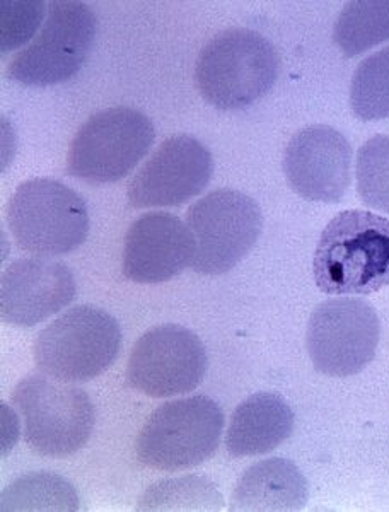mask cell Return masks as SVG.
I'll return each instance as SVG.
<instances>
[{
    "instance_id": "6da1fadb",
    "label": "cell",
    "mask_w": 389,
    "mask_h": 512,
    "mask_svg": "<svg viewBox=\"0 0 389 512\" xmlns=\"http://www.w3.org/2000/svg\"><path fill=\"white\" fill-rule=\"evenodd\" d=\"M314 282L331 296H367L389 284V219L367 210L340 212L323 229Z\"/></svg>"
},
{
    "instance_id": "7a4b0ae2",
    "label": "cell",
    "mask_w": 389,
    "mask_h": 512,
    "mask_svg": "<svg viewBox=\"0 0 389 512\" xmlns=\"http://www.w3.org/2000/svg\"><path fill=\"white\" fill-rule=\"evenodd\" d=\"M279 77V55L272 43L250 28H231L202 48L195 84L217 110H246L272 91Z\"/></svg>"
},
{
    "instance_id": "3957f363",
    "label": "cell",
    "mask_w": 389,
    "mask_h": 512,
    "mask_svg": "<svg viewBox=\"0 0 389 512\" xmlns=\"http://www.w3.org/2000/svg\"><path fill=\"white\" fill-rule=\"evenodd\" d=\"M222 431L221 407L209 396H188L152 412L137 436L135 453L152 470L183 472L214 456Z\"/></svg>"
},
{
    "instance_id": "277c9868",
    "label": "cell",
    "mask_w": 389,
    "mask_h": 512,
    "mask_svg": "<svg viewBox=\"0 0 389 512\" xmlns=\"http://www.w3.org/2000/svg\"><path fill=\"white\" fill-rule=\"evenodd\" d=\"M7 224L19 248L35 256L67 255L88 239L86 200L52 178L24 181L7 205Z\"/></svg>"
},
{
    "instance_id": "5b68a950",
    "label": "cell",
    "mask_w": 389,
    "mask_h": 512,
    "mask_svg": "<svg viewBox=\"0 0 389 512\" xmlns=\"http://www.w3.org/2000/svg\"><path fill=\"white\" fill-rule=\"evenodd\" d=\"M122 347L118 321L96 306H76L41 330L35 342L40 373L65 383L98 378L115 362Z\"/></svg>"
},
{
    "instance_id": "8992f818",
    "label": "cell",
    "mask_w": 389,
    "mask_h": 512,
    "mask_svg": "<svg viewBox=\"0 0 389 512\" xmlns=\"http://www.w3.org/2000/svg\"><path fill=\"white\" fill-rule=\"evenodd\" d=\"M12 403L23 417L26 443L41 456H70L84 448L93 434V402L74 384L33 374L19 381Z\"/></svg>"
},
{
    "instance_id": "52a82bcc",
    "label": "cell",
    "mask_w": 389,
    "mask_h": 512,
    "mask_svg": "<svg viewBox=\"0 0 389 512\" xmlns=\"http://www.w3.org/2000/svg\"><path fill=\"white\" fill-rule=\"evenodd\" d=\"M156 130L146 113L113 106L94 113L77 130L67 154L70 176L88 183H117L146 158Z\"/></svg>"
},
{
    "instance_id": "ba28073f",
    "label": "cell",
    "mask_w": 389,
    "mask_h": 512,
    "mask_svg": "<svg viewBox=\"0 0 389 512\" xmlns=\"http://www.w3.org/2000/svg\"><path fill=\"white\" fill-rule=\"evenodd\" d=\"M96 30L98 19L86 2L53 0L40 33L12 59L7 76L33 88L70 81L86 64Z\"/></svg>"
},
{
    "instance_id": "9c48e42d",
    "label": "cell",
    "mask_w": 389,
    "mask_h": 512,
    "mask_svg": "<svg viewBox=\"0 0 389 512\" xmlns=\"http://www.w3.org/2000/svg\"><path fill=\"white\" fill-rule=\"evenodd\" d=\"M186 226L195 239L193 270L202 275L226 274L260 238L262 209L238 190H215L188 209Z\"/></svg>"
},
{
    "instance_id": "30bf717a",
    "label": "cell",
    "mask_w": 389,
    "mask_h": 512,
    "mask_svg": "<svg viewBox=\"0 0 389 512\" xmlns=\"http://www.w3.org/2000/svg\"><path fill=\"white\" fill-rule=\"evenodd\" d=\"M381 325L376 309L362 299H330L309 318V357L318 373L349 378L360 373L378 350Z\"/></svg>"
},
{
    "instance_id": "8fae6325",
    "label": "cell",
    "mask_w": 389,
    "mask_h": 512,
    "mask_svg": "<svg viewBox=\"0 0 389 512\" xmlns=\"http://www.w3.org/2000/svg\"><path fill=\"white\" fill-rule=\"evenodd\" d=\"M207 352L202 340L180 325H159L135 342L127 366L128 384L152 398L185 395L204 381Z\"/></svg>"
},
{
    "instance_id": "7c38bea8",
    "label": "cell",
    "mask_w": 389,
    "mask_h": 512,
    "mask_svg": "<svg viewBox=\"0 0 389 512\" xmlns=\"http://www.w3.org/2000/svg\"><path fill=\"white\" fill-rule=\"evenodd\" d=\"M212 175L209 149L195 137L175 135L164 140L130 180L128 202L135 209L178 207L204 192Z\"/></svg>"
},
{
    "instance_id": "4fadbf2b",
    "label": "cell",
    "mask_w": 389,
    "mask_h": 512,
    "mask_svg": "<svg viewBox=\"0 0 389 512\" xmlns=\"http://www.w3.org/2000/svg\"><path fill=\"white\" fill-rule=\"evenodd\" d=\"M350 168L349 140L328 125L302 128L285 149V178L292 190L309 202H340L352 181Z\"/></svg>"
},
{
    "instance_id": "5bb4252c",
    "label": "cell",
    "mask_w": 389,
    "mask_h": 512,
    "mask_svg": "<svg viewBox=\"0 0 389 512\" xmlns=\"http://www.w3.org/2000/svg\"><path fill=\"white\" fill-rule=\"evenodd\" d=\"M76 294L65 263L43 256L16 260L0 277V316L9 325L35 326L67 308Z\"/></svg>"
},
{
    "instance_id": "9a60e30c",
    "label": "cell",
    "mask_w": 389,
    "mask_h": 512,
    "mask_svg": "<svg viewBox=\"0 0 389 512\" xmlns=\"http://www.w3.org/2000/svg\"><path fill=\"white\" fill-rule=\"evenodd\" d=\"M195 258V239L180 217L149 212L128 227L123 275L137 284H163L180 275Z\"/></svg>"
},
{
    "instance_id": "2e32d148",
    "label": "cell",
    "mask_w": 389,
    "mask_h": 512,
    "mask_svg": "<svg viewBox=\"0 0 389 512\" xmlns=\"http://www.w3.org/2000/svg\"><path fill=\"white\" fill-rule=\"evenodd\" d=\"M306 477L292 461H258L239 477L229 509L234 512H294L308 502Z\"/></svg>"
},
{
    "instance_id": "e0dca14e",
    "label": "cell",
    "mask_w": 389,
    "mask_h": 512,
    "mask_svg": "<svg viewBox=\"0 0 389 512\" xmlns=\"http://www.w3.org/2000/svg\"><path fill=\"white\" fill-rule=\"evenodd\" d=\"M294 412L277 393H256L234 410L226 434L227 453L234 458L260 456L285 443L294 431Z\"/></svg>"
},
{
    "instance_id": "ac0fdd59",
    "label": "cell",
    "mask_w": 389,
    "mask_h": 512,
    "mask_svg": "<svg viewBox=\"0 0 389 512\" xmlns=\"http://www.w3.org/2000/svg\"><path fill=\"white\" fill-rule=\"evenodd\" d=\"M389 40V0H352L343 6L333 41L345 57H357Z\"/></svg>"
},
{
    "instance_id": "d6986e66",
    "label": "cell",
    "mask_w": 389,
    "mask_h": 512,
    "mask_svg": "<svg viewBox=\"0 0 389 512\" xmlns=\"http://www.w3.org/2000/svg\"><path fill=\"white\" fill-rule=\"evenodd\" d=\"M7 511H69L79 509V495L65 478L53 473H31L9 483L0 495Z\"/></svg>"
},
{
    "instance_id": "ffe728a7",
    "label": "cell",
    "mask_w": 389,
    "mask_h": 512,
    "mask_svg": "<svg viewBox=\"0 0 389 512\" xmlns=\"http://www.w3.org/2000/svg\"><path fill=\"white\" fill-rule=\"evenodd\" d=\"M224 497L209 478L188 475L154 483L142 494L137 511H221Z\"/></svg>"
},
{
    "instance_id": "44dd1931",
    "label": "cell",
    "mask_w": 389,
    "mask_h": 512,
    "mask_svg": "<svg viewBox=\"0 0 389 512\" xmlns=\"http://www.w3.org/2000/svg\"><path fill=\"white\" fill-rule=\"evenodd\" d=\"M350 106L364 122L389 118V47L372 53L355 69Z\"/></svg>"
},
{
    "instance_id": "7402d4cb",
    "label": "cell",
    "mask_w": 389,
    "mask_h": 512,
    "mask_svg": "<svg viewBox=\"0 0 389 512\" xmlns=\"http://www.w3.org/2000/svg\"><path fill=\"white\" fill-rule=\"evenodd\" d=\"M355 175L362 202L389 214V135H376L360 147Z\"/></svg>"
},
{
    "instance_id": "603a6c76",
    "label": "cell",
    "mask_w": 389,
    "mask_h": 512,
    "mask_svg": "<svg viewBox=\"0 0 389 512\" xmlns=\"http://www.w3.org/2000/svg\"><path fill=\"white\" fill-rule=\"evenodd\" d=\"M47 14L43 0H2L0 2V40L2 53L23 47L40 28Z\"/></svg>"
}]
</instances>
